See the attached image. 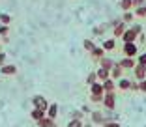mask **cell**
<instances>
[{
	"label": "cell",
	"mask_w": 146,
	"mask_h": 127,
	"mask_svg": "<svg viewBox=\"0 0 146 127\" xmlns=\"http://www.w3.org/2000/svg\"><path fill=\"white\" fill-rule=\"evenodd\" d=\"M32 105H34V108L45 110V112H47V108H49V103L43 95H34V97H32Z\"/></svg>",
	"instance_id": "6da1fadb"
},
{
	"label": "cell",
	"mask_w": 146,
	"mask_h": 127,
	"mask_svg": "<svg viewBox=\"0 0 146 127\" xmlns=\"http://www.w3.org/2000/svg\"><path fill=\"white\" fill-rule=\"evenodd\" d=\"M103 105H105V108L114 110V105H116V95H114V92L105 93V95H103Z\"/></svg>",
	"instance_id": "7a4b0ae2"
},
{
	"label": "cell",
	"mask_w": 146,
	"mask_h": 127,
	"mask_svg": "<svg viewBox=\"0 0 146 127\" xmlns=\"http://www.w3.org/2000/svg\"><path fill=\"white\" fill-rule=\"evenodd\" d=\"M124 54H125V58H133V56L137 54V45H135V43H125L124 45Z\"/></svg>",
	"instance_id": "3957f363"
},
{
	"label": "cell",
	"mask_w": 146,
	"mask_h": 127,
	"mask_svg": "<svg viewBox=\"0 0 146 127\" xmlns=\"http://www.w3.org/2000/svg\"><path fill=\"white\" fill-rule=\"evenodd\" d=\"M90 92H92V95H99V97H103V95H105V90H103V84H101V82L92 84L90 86Z\"/></svg>",
	"instance_id": "277c9868"
},
{
	"label": "cell",
	"mask_w": 146,
	"mask_h": 127,
	"mask_svg": "<svg viewBox=\"0 0 146 127\" xmlns=\"http://www.w3.org/2000/svg\"><path fill=\"white\" fill-rule=\"evenodd\" d=\"M30 116H32V120L38 123V122H41L43 118H47V112H45V110H39V108H34L30 112Z\"/></svg>",
	"instance_id": "5b68a950"
},
{
	"label": "cell",
	"mask_w": 146,
	"mask_h": 127,
	"mask_svg": "<svg viewBox=\"0 0 146 127\" xmlns=\"http://www.w3.org/2000/svg\"><path fill=\"white\" fill-rule=\"evenodd\" d=\"M90 116H92V123H99V125H103L107 120H105V116L99 112V110H94V112H90Z\"/></svg>",
	"instance_id": "8992f818"
},
{
	"label": "cell",
	"mask_w": 146,
	"mask_h": 127,
	"mask_svg": "<svg viewBox=\"0 0 146 127\" xmlns=\"http://www.w3.org/2000/svg\"><path fill=\"white\" fill-rule=\"evenodd\" d=\"M137 32H133V30H125L124 36H122V39H124V43H135V39H137Z\"/></svg>",
	"instance_id": "52a82bcc"
},
{
	"label": "cell",
	"mask_w": 146,
	"mask_h": 127,
	"mask_svg": "<svg viewBox=\"0 0 146 127\" xmlns=\"http://www.w3.org/2000/svg\"><path fill=\"white\" fill-rule=\"evenodd\" d=\"M0 73H2V75H6V77L15 75V73H17V67H15L13 64H6L4 67H0Z\"/></svg>",
	"instance_id": "ba28073f"
},
{
	"label": "cell",
	"mask_w": 146,
	"mask_h": 127,
	"mask_svg": "<svg viewBox=\"0 0 146 127\" xmlns=\"http://www.w3.org/2000/svg\"><path fill=\"white\" fill-rule=\"evenodd\" d=\"M118 65H120L122 69H133L137 64H135L133 58H124V60H120V62H118Z\"/></svg>",
	"instance_id": "9c48e42d"
},
{
	"label": "cell",
	"mask_w": 146,
	"mask_h": 127,
	"mask_svg": "<svg viewBox=\"0 0 146 127\" xmlns=\"http://www.w3.org/2000/svg\"><path fill=\"white\" fill-rule=\"evenodd\" d=\"M96 75H98V79L101 82H105L107 79H111V71H109V69H105V67H99L98 71H96Z\"/></svg>",
	"instance_id": "30bf717a"
},
{
	"label": "cell",
	"mask_w": 146,
	"mask_h": 127,
	"mask_svg": "<svg viewBox=\"0 0 146 127\" xmlns=\"http://www.w3.org/2000/svg\"><path fill=\"white\" fill-rule=\"evenodd\" d=\"M56 116H58V105L52 103V105H49V108H47V118L56 120Z\"/></svg>",
	"instance_id": "8fae6325"
},
{
	"label": "cell",
	"mask_w": 146,
	"mask_h": 127,
	"mask_svg": "<svg viewBox=\"0 0 146 127\" xmlns=\"http://www.w3.org/2000/svg\"><path fill=\"white\" fill-rule=\"evenodd\" d=\"M122 75H124V69H122L120 65L116 64L114 67L111 69V79H112V81H114V79H122Z\"/></svg>",
	"instance_id": "7c38bea8"
},
{
	"label": "cell",
	"mask_w": 146,
	"mask_h": 127,
	"mask_svg": "<svg viewBox=\"0 0 146 127\" xmlns=\"http://www.w3.org/2000/svg\"><path fill=\"white\" fill-rule=\"evenodd\" d=\"M101 84H103V90H105V93H111V92H114V81H112V79H107V81L105 82H101Z\"/></svg>",
	"instance_id": "4fadbf2b"
},
{
	"label": "cell",
	"mask_w": 146,
	"mask_h": 127,
	"mask_svg": "<svg viewBox=\"0 0 146 127\" xmlns=\"http://www.w3.org/2000/svg\"><path fill=\"white\" fill-rule=\"evenodd\" d=\"M135 75H137V79H141V81H144V75H146V65H135Z\"/></svg>",
	"instance_id": "5bb4252c"
},
{
	"label": "cell",
	"mask_w": 146,
	"mask_h": 127,
	"mask_svg": "<svg viewBox=\"0 0 146 127\" xmlns=\"http://www.w3.org/2000/svg\"><path fill=\"white\" fill-rule=\"evenodd\" d=\"M124 32H125V22L124 21H118V22H116L114 36H124Z\"/></svg>",
	"instance_id": "9a60e30c"
},
{
	"label": "cell",
	"mask_w": 146,
	"mask_h": 127,
	"mask_svg": "<svg viewBox=\"0 0 146 127\" xmlns=\"http://www.w3.org/2000/svg\"><path fill=\"white\" fill-rule=\"evenodd\" d=\"M38 125L39 127H56V123H54V120H51V118H43L41 122H38Z\"/></svg>",
	"instance_id": "2e32d148"
},
{
	"label": "cell",
	"mask_w": 146,
	"mask_h": 127,
	"mask_svg": "<svg viewBox=\"0 0 146 127\" xmlns=\"http://www.w3.org/2000/svg\"><path fill=\"white\" fill-rule=\"evenodd\" d=\"M99 62H101V67H105V69H109V71H111L112 67H114L116 64L112 62V60H109V58H101L99 60Z\"/></svg>",
	"instance_id": "e0dca14e"
},
{
	"label": "cell",
	"mask_w": 146,
	"mask_h": 127,
	"mask_svg": "<svg viewBox=\"0 0 146 127\" xmlns=\"http://www.w3.org/2000/svg\"><path fill=\"white\" fill-rule=\"evenodd\" d=\"M118 88L120 90H129L131 88V81H129V79H120V81H118Z\"/></svg>",
	"instance_id": "ac0fdd59"
},
{
	"label": "cell",
	"mask_w": 146,
	"mask_h": 127,
	"mask_svg": "<svg viewBox=\"0 0 146 127\" xmlns=\"http://www.w3.org/2000/svg\"><path fill=\"white\" fill-rule=\"evenodd\" d=\"M114 47H116L114 39H107V41L103 43V51H114Z\"/></svg>",
	"instance_id": "d6986e66"
},
{
	"label": "cell",
	"mask_w": 146,
	"mask_h": 127,
	"mask_svg": "<svg viewBox=\"0 0 146 127\" xmlns=\"http://www.w3.org/2000/svg\"><path fill=\"white\" fill-rule=\"evenodd\" d=\"M103 52H105V51H103V47H96V49L90 52V54L94 56V58H99V60H101V58H103Z\"/></svg>",
	"instance_id": "ffe728a7"
},
{
	"label": "cell",
	"mask_w": 146,
	"mask_h": 127,
	"mask_svg": "<svg viewBox=\"0 0 146 127\" xmlns=\"http://www.w3.org/2000/svg\"><path fill=\"white\" fill-rule=\"evenodd\" d=\"M82 47H84V51H88V52H92L96 49V45L90 41V39H84V41H82Z\"/></svg>",
	"instance_id": "44dd1931"
},
{
	"label": "cell",
	"mask_w": 146,
	"mask_h": 127,
	"mask_svg": "<svg viewBox=\"0 0 146 127\" xmlns=\"http://www.w3.org/2000/svg\"><path fill=\"white\" fill-rule=\"evenodd\" d=\"M0 22L8 26L9 22H11V15H8V13H0Z\"/></svg>",
	"instance_id": "7402d4cb"
},
{
	"label": "cell",
	"mask_w": 146,
	"mask_h": 127,
	"mask_svg": "<svg viewBox=\"0 0 146 127\" xmlns=\"http://www.w3.org/2000/svg\"><path fill=\"white\" fill-rule=\"evenodd\" d=\"M96 82H98V75H96V73H90V75L86 77V84H88V86L96 84Z\"/></svg>",
	"instance_id": "603a6c76"
},
{
	"label": "cell",
	"mask_w": 146,
	"mask_h": 127,
	"mask_svg": "<svg viewBox=\"0 0 146 127\" xmlns=\"http://www.w3.org/2000/svg\"><path fill=\"white\" fill-rule=\"evenodd\" d=\"M120 6H122V9H124V11H129V8L133 6V0H122Z\"/></svg>",
	"instance_id": "cb8c5ba5"
},
{
	"label": "cell",
	"mask_w": 146,
	"mask_h": 127,
	"mask_svg": "<svg viewBox=\"0 0 146 127\" xmlns=\"http://www.w3.org/2000/svg\"><path fill=\"white\" fill-rule=\"evenodd\" d=\"M6 64H8V56H6V52H0V67H4Z\"/></svg>",
	"instance_id": "d4e9b609"
},
{
	"label": "cell",
	"mask_w": 146,
	"mask_h": 127,
	"mask_svg": "<svg viewBox=\"0 0 146 127\" xmlns=\"http://www.w3.org/2000/svg\"><path fill=\"white\" fill-rule=\"evenodd\" d=\"M68 127H82V122L81 120H71V122L68 123Z\"/></svg>",
	"instance_id": "484cf974"
},
{
	"label": "cell",
	"mask_w": 146,
	"mask_h": 127,
	"mask_svg": "<svg viewBox=\"0 0 146 127\" xmlns=\"http://www.w3.org/2000/svg\"><path fill=\"white\" fill-rule=\"evenodd\" d=\"M8 32H9V26H6V24L0 26V36H2V38H6V36H8Z\"/></svg>",
	"instance_id": "4316f807"
},
{
	"label": "cell",
	"mask_w": 146,
	"mask_h": 127,
	"mask_svg": "<svg viewBox=\"0 0 146 127\" xmlns=\"http://www.w3.org/2000/svg\"><path fill=\"white\" fill-rule=\"evenodd\" d=\"M131 19H133V13H131V11H125V13H124V19H122V21L127 22V21H131Z\"/></svg>",
	"instance_id": "83f0119b"
},
{
	"label": "cell",
	"mask_w": 146,
	"mask_h": 127,
	"mask_svg": "<svg viewBox=\"0 0 146 127\" xmlns=\"http://www.w3.org/2000/svg\"><path fill=\"white\" fill-rule=\"evenodd\" d=\"M103 127H120V123L118 122H105Z\"/></svg>",
	"instance_id": "f1b7e54d"
},
{
	"label": "cell",
	"mask_w": 146,
	"mask_h": 127,
	"mask_svg": "<svg viewBox=\"0 0 146 127\" xmlns=\"http://www.w3.org/2000/svg\"><path fill=\"white\" fill-rule=\"evenodd\" d=\"M139 65H146V54H141V56H139Z\"/></svg>",
	"instance_id": "f546056e"
},
{
	"label": "cell",
	"mask_w": 146,
	"mask_h": 127,
	"mask_svg": "<svg viewBox=\"0 0 146 127\" xmlns=\"http://www.w3.org/2000/svg\"><path fill=\"white\" fill-rule=\"evenodd\" d=\"M137 15H146V11H144V6H142V8H139V9H137Z\"/></svg>",
	"instance_id": "4dcf8cb0"
},
{
	"label": "cell",
	"mask_w": 146,
	"mask_h": 127,
	"mask_svg": "<svg viewBox=\"0 0 146 127\" xmlns=\"http://www.w3.org/2000/svg\"><path fill=\"white\" fill-rule=\"evenodd\" d=\"M141 92H146V81H141Z\"/></svg>",
	"instance_id": "1f68e13d"
},
{
	"label": "cell",
	"mask_w": 146,
	"mask_h": 127,
	"mask_svg": "<svg viewBox=\"0 0 146 127\" xmlns=\"http://www.w3.org/2000/svg\"><path fill=\"white\" fill-rule=\"evenodd\" d=\"M133 4H144V0H133Z\"/></svg>",
	"instance_id": "d6a6232c"
},
{
	"label": "cell",
	"mask_w": 146,
	"mask_h": 127,
	"mask_svg": "<svg viewBox=\"0 0 146 127\" xmlns=\"http://www.w3.org/2000/svg\"><path fill=\"white\" fill-rule=\"evenodd\" d=\"M82 127H92V123H86V125H82Z\"/></svg>",
	"instance_id": "836d02e7"
},
{
	"label": "cell",
	"mask_w": 146,
	"mask_h": 127,
	"mask_svg": "<svg viewBox=\"0 0 146 127\" xmlns=\"http://www.w3.org/2000/svg\"><path fill=\"white\" fill-rule=\"evenodd\" d=\"M144 11H146V4H144Z\"/></svg>",
	"instance_id": "e575fe53"
}]
</instances>
